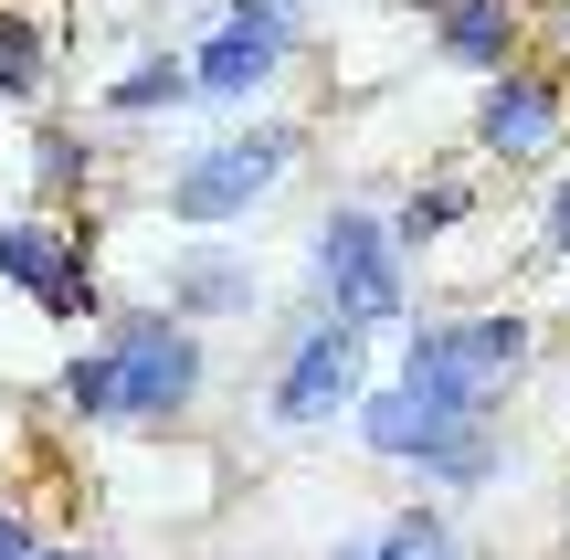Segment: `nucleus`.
<instances>
[{"label":"nucleus","instance_id":"nucleus-13","mask_svg":"<svg viewBox=\"0 0 570 560\" xmlns=\"http://www.w3.org/2000/svg\"><path fill=\"white\" fill-rule=\"evenodd\" d=\"M497 465H508V434H497V413L454 423V444L423 465V498H475V487H497Z\"/></svg>","mask_w":570,"mask_h":560},{"label":"nucleus","instance_id":"nucleus-1","mask_svg":"<svg viewBox=\"0 0 570 560\" xmlns=\"http://www.w3.org/2000/svg\"><path fill=\"white\" fill-rule=\"evenodd\" d=\"M306 307L348 317V328H402L412 317V254L391 233V212L370 202H327L306 233Z\"/></svg>","mask_w":570,"mask_h":560},{"label":"nucleus","instance_id":"nucleus-16","mask_svg":"<svg viewBox=\"0 0 570 560\" xmlns=\"http://www.w3.org/2000/svg\"><path fill=\"white\" fill-rule=\"evenodd\" d=\"M475 202H487V190H475V180H454V169H444V180H423V190H412L402 212H391V233H402V254H433V244H444V233L465 223Z\"/></svg>","mask_w":570,"mask_h":560},{"label":"nucleus","instance_id":"nucleus-20","mask_svg":"<svg viewBox=\"0 0 570 560\" xmlns=\"http://www.w3.org/2000/svg\"><path fill=\"white\" fill-rule=\"evenodd\" d=\"M0 560H42V529L21 519V508H0Z\"/></svg>","mask_w":570,"mask_h":560},{"label":"nucleus","instance_id":"nucleus-3","mask_svg":"<svg viewBox=\"0 0 570 560\" xmlns=\"http://www.w3.org/2000/svg\"><path fill=\"white\" fill-rule=\"evenodd\" d=\"M360 402H370V328H348L327 307H296V328L275 350V381H265V423L275 434H327Z\"/></svg>","mask_w":570,"mask_h":560},{"label":"nucleus","instance_id":"nucleus-7","mask_svg":"<svg viewBox=\"0 0 570 560\" xmlns=\"http://www.w3.org/2000/svg\"><path fill=\"white\" fill-rule=\"evenodd\" d=\"M560 138H570V85L550 75V63L487 75V96H475V159L539 169V159H560Z\"/></svg>","mask_w":570,"mask_h":560},{"label":"nucleus","instance_id":"nucleus-22","mask_svg":"<svg viewBox=\"0 0 570 560\" xmlns=\"http://www.w3.org/2000/svg\"><path fill=\"white\" fill-rule=\"evenodd\" d=\"M327 560H381V540H370V529H348V540H327Z\"/></svg>","mask_w":570,"mask_h":560},{"label":"nucleus","instance_id":"nucleus-17","mask_svg":"<svg viewBox=\"0 0 570 560\" xmlns=\"http://www.w3.org/2000/svg\"><path fill=\"white\" fill-rule=\"evenodd\" d=\"M381 560H465V529H454V508L444 498H423V508H391L381 529Z\"/></svg>","mask_w":570,"mask_h":560},{"label":"nucleus","instance_id":"nucleus-10","mask_svg":"<svg viewBox=\"0 0 570 560\" xmlns=\"http://www.w3.org/2000/svg\"><path fill=\"white\" fill-rule=\"evenodd\" d=\"M159 307L190 317V328H223V317L265 307V275H254L233 244H190V254H169V296H159Z\"/></svg>","mask_w":570,"mask_h":560},{"label":"nucleus","instance_id":"nucleus-11","mask_svg":"<svg viewBox=\"0 0 570 560\" xmlns=\"http://www.w3.org/2000/svg\"><path fill=\"white\" fill-rule=\"evenodd\" d=\"M518 42H529V0H444L433 11V53L454 63V75H508L518 63Z\"/></svg>","mask_w":570,"mask_h":560},{"label":"nucleus","instance_id":"nucleus-14","mask_svg":"<svg viewBox=\"0 0 570 560\" xmlns=\"http://www.w3.org/2000/svg\"><path fill=\"white\" fill-rule=\"evenodd\" d=\"M32 180H42V202L53 212H75L85 190H96V138H85V127H32Z\"/></svg>","mask_w":570,"mask_h":560},{"label":"nucleus","instance_id":"nucleus-15","mask_svg":"<svg viewBox=\"0 0 570 560\" xmlns=\"http://www.w3.org/2000/svg\"><path fill=\"white\" fill-rule=\"evenodd\" d=\"M42 85H53V32L0 0V106H32Z\"/></svg>","mask_w":570,"mask_h":560},{"label":"nucleus","instance_id":"nucleus-6","mask_svg":"<svg viewBox=\"0 0 570 560\" xmlns=\"http://www.w3.org/2000/svg\"><path fill=\"white\" fill-rule=\"evenodd\" d=\"M0 286L32 296L53 328H85V317H106L96 265H85V244L53 223V212H11V223H0Z\"/></svg>","mask_w":570,"mask_h":560},{"label":"nucleus","instance_id":"nucleus-5","mask_svg":"<svg viewBox=\"0 0 570 560\" xmlns=\"http://www.w3.org/2000/svg\"><path fill=\"white\" fill-rule=\"evenodd\" d=\"M106 338H117V423H138V434L190 423V402L212 392L202 328L169 317V307H117V317H106Z\"/></svg>","mask_w":570,"mask_h":560},{"label":"nucleus","instance_id":"nucleus-2","mask_svg":"<svg viewBox=\"0 0 570 560\" xmlns=\"http://www.w3.org/2000/svg\"><path fill=\"white\" fill-rule=\"evenodd\" d=\"M529 360H539L529 317H518V307H475V317H423V328L402 338V371H391V381L454 402V413H497V402L529 381Z\"/></svg>","mask_w":570,"mask_h":560},{"label":"nucleus","instance_id":"nucleus-18","mask_svg":"<svg viewBox=\"0 0 570 560\" xmlns=\"http://www.w3.org/2000/svg\"><path fill=\"white\" fill-rule=\"evenodd\" d=\"M53 402L85 423V434H96V423H117V338H96V350L63 360V371H53Z\"/></svg>","mask_w":570,"mask_h":560},{"label":"nucleus","instance_id":"nucleus-9","mask_svg":"<svg viewBox=\"0 0 570 560\" xmlns=\"http://www.w3.org/2000/svg\"><path fill=\"white\" fill-rule=\"evenodd\" d=\"M285 53H296V32H275V21H212L202 42H190V85H202V106H254L265 85L285 75Z\"/></svg>","mask_w":570,"mask_h":560},{"label":"nucleus","instance_id":"nucleus-8","mask_svg":"<svg viewBox=\"0 0 570 560\" xmlns=\"http://www.w3.org/2000/svg\"><path fill=\"white\" fill-rule=\"evenodd\" d=\"M454 423H475V413H454V402L412 392V381H370V402L348 413V434H360L381 465H412V477H423V465L454 444Z\"/></svg>","mask_w":570,"mask_h":560},{"label":"nucleus","instance_id":"nucleus-19","mask_svg":"<svg viewBox=\"0 0 570 560\" xmlns=\"http://www.w3.org/2000/svg\"><path fill=\"white\" fill-rule=\"evenodd\" d=\"M233 21H275V32H306V0H223Z\"/></svg>","mask_w":570,"mask_h":560},{"label":"nucleus","instance_id":"nucleus-23","mask_svg":"<svg viewBox=\"0 0 570 560\" xmlns=\"http://www.w3.org/2000/svg\"><path fill=\"white\" fill-rule=\"evenodd\" d=\"M42 560H106V550H85V540H42Z\"/></svg>","mask_w":570,"mask_h":560},{"label":"nucleus","instance_id":"nucleus-21","mask_svg":"<svg viewBox=\"0 0 570 560\" xmlns=\"http://www.w3.org/2000/svg\"><path fill=\"white\" fill-rule=\"evenodd\" d=\"M550 254L570 265V180H550Z\"/></svg>","mask_w":570,"mask_h":560},{"label":"nucleus","instance_id":"nucleus-4","mask_svg":"<svg viewBox=\"0 0 570 560\" xmlns=\"http://www.w3.org/2000/svg\"><path fill=\"white\" fill-rule=\"evenodd\" d=\"M296 127H233V138L190 148L180 169L159 180V212L180 233H223V223H254V212L285 190V169H296Z\"/></svg>","mask_w":570,"mask_h":560},{"label":"nucleus","instance_id":"nucleus-12","mask_svg":"<svg viewBox=\"0 0 570 560\" xmlns=\"http://www.w3.org/2000/svg\"><path fill=\"white\" fill-rule=\"evenodd\" d=\"M106 117H127V127H148V117H180V106H202V85H190V53H138L117 85H106Z\"/></svg>","mask_w":570,"mask_h":560}]
</instances>
